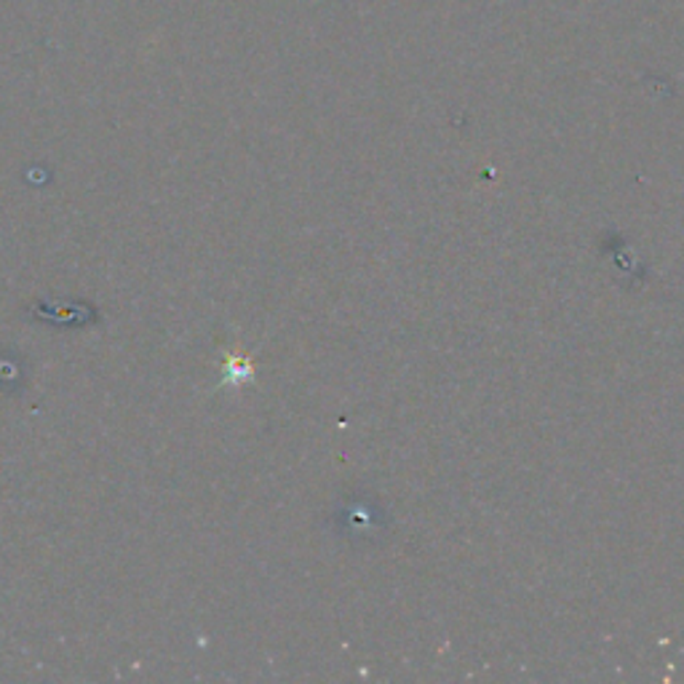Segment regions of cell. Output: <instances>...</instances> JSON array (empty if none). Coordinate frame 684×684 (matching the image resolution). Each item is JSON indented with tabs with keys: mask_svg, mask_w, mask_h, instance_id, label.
I'll return each instance as SVG.
<instances>
[{
	"mask_svg": "<svg viewBox=\"0 0 684 684\" xmlns=\"http://www.w3.org/2000/svg\"><path fill=\"white\" fill-rule=\"evenodd\" d=\"M227 380H238L249 375V361L246 359H236V356H227Z\"/></svg>",
	"mask_w": 684,
	"mask_h": 684,
	"instance_id": "cell-1",
	"label": "cell"
}]
</instances>
